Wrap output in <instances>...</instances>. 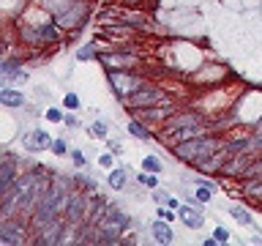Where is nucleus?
<instances>
[{
	"label": "nucleus",
	"mask_w": 262,
	"mask_h": 246,
	"mask_svg": "<svg viewBox=\"0 0 262 246\" xmlns=\"http://www.w3.org/2000/svg\"><path fill=\"white\" fill-rule=\"evenodd\" d=\"M224 142L213 134H202V137H194V139H186V142H178L172 145V156L178 161L188 164V167H200L205 159H210L216 151H221Z\"/></svg>",
	"instance_id": "f257e3e1"
},
{
	"label": "nucleus",
	"mask_w": 262,
	"mask_h": 246,
	"mask_svg": "<svg viewBox=\"0 0 262 246\" xmlns=\"http://www.w3.org/2000/svg\"><path fill=\"white\" fill-rule=\"evenodd\" d=\"M19 38L22 41H28V44H36V47H49V44H57V41L63 38V33H60V25H52V22H47V25H36V28H30V25H19Z\"/></svg>",
	"instance_id": "f03ea898"
},
{
	"label": "nucleus",
	"mask_w": 262,
	"mask_h": 246,
	"mask_svg": "<svg viewBox=\"0 0 262 246\" xmlns=\"http://www.w3.org/2000/svg\"><path fill=\"white\" fill-rule=\"evenodd\" d=\"M106 79H110V88L115 90V96H118L120 101H123V98H128L137 88H142L145 82H147L142 74H137V71H120V69L106 71Z\"/></svg>",
	"instance_id": "7ed1b4c3"
},
{
	"label": "nucleus",
	"mask_w": 262,
	"mask_h": 246,
	"mask_svg": "<svg viewBox=\"0 0 262 246\" xmlns=\"http://www.w3.org/2000/svg\"><path fill=\"white\" fill-rule=\"evenodd\" d=\"M164 98H167V96H164V90H161L159 85H153V82H145V85H142V88H137L128 98H123V107L134 112V110H145V107L161 104Z\"/></svg>",
	"instance_id": "20e7f679"
},
{
	"label": "nucleus",
	"mask_w": 262,
	"mask_h": 246,
	"mask_svg": "<svg viewBox=\"0 0 262 246\" xmlns=\"http://www.w3.org/2000/svg\"><path fill=\"white\" fill-rule=\"evenodd\" d=\"M98 60L104 63L106 71H137L139 66H142V57H139L137 52H131V49H110V52H101V57Z\"/></svg>",
	"instance_id": "39448f33"
},
{
	"label": "nucleus",
	"mask_w": 262,
	"mask_h": 246,
	"mask_svg": "<svg viewBox=\"0 0 262 246\" xmlns=\"http://www.w3.org/2000/svg\"><path fill=\"white\" fill-rule=\"evenodd\" d=\"M33 235V227L22 224V221L16 219H3V224H0V243L3 246H19V243H28Z\"/></svg>",
	"instance_id": "423d86ee"
},
{
	"label": "nucleus",
	"mask_w": 262,
	"mask_h": 246,
	"mask_svg": "<svg viewBox=\"0 0 262 246\" xmlns=\"http://www.w3.org/2000/svg\"><path fill=\"white\" fill-rule=\"evenodd\" d=\"M19 142H22V148H25L28 153H41V151H52V142H55V139L49 137L47 129L33 126L30 131H25V134L19 137Z\"/></svg>",
	"instance_id": "0eeeda50"
},
{
	"label": "nucleus",
	"mask_w": 262,
	"mask_h": 246,
	"mask_svg": "<svg viewBox=\"0 0 262 246\" xmlns=\"http://www.w3.org/2000/svg\"><path fill=\"white\" fill-rule=\"evenodd\" d=\"M0 74H3V88L25 85V82L30 79V74L22 69L19 57H3V63H0Z\"/></svg>",
	"instance_id": "6e6552de"
},
{
	"label": "nucleus",
	"mask_w": 262,
	"mask_h": 246,
	"mask_svg": "<svg viewBox=\"0 0 262 246\" xmlns=\"http://www.w3.org/2000/svg\"><path fill=\"white\" fill-rule=\"evenodd\" d=\"M194 123H202V115H200V112H175L167 123H164V129H161L159 137H167V134H172V131H180V129H186V126H194Z\"/></svg>",
	"instance_id": "1a4fd4ad"
},
{
	"label": "nucleus",
	"mask_w": 262,
	"mask_h": 246,
	"mask_svg": "<svg viewBox=\"0 0 262 246\" xmlns=\"http://www.w3.org/2000/svg\"><path fill=\"white\" fill-rule=\"evenodd\" d=\"M178 219L183 221L188 230H202V227H205V213H202V208H196V205H188V202L178 208Z\"/></svg>",
	"instance_id": "9d476101"
},
{
	"label": "nucleus",
	"mask_w": 262,
	"mask_h": 246,
	"mask_svg": "<svg viewBox=\"0 0 262 246\" xmlns=\"http://www.w3.org/2000/svg\"><path fill=\"white\" fill-rule=\"evenodd\" d=\"M150 233H153V241H156V243H161V246L175 243V233H172L169 221H164V219H159V216L150 221Z\"/></svg>",
	"instance_id": "9b49d317"
},
{
	"label": "nucleus",
	"mask_w": 262,
	"mask_h": 246,
	"mask_svg": "<svg viewBox=\"0 0 262 246\" xmlns=\"http://www.w3.org/2000/svg\"><path fill=\"white\" fill-rule=\"evenodd\" d=\"M0 104H3L6 110H25V104H28V98H25V93H22V90L3 88V90H0Z\"/></svg>",
	"instance_id": "f8f14e48"
},
{
	"label": "nucleus",
	"mask_w": 262,
	"mask_h": 246,
	"mask_svg": "<svg viewBox=\"0 0 262 246\" xmlns=\"http://www.w3.org/2000/svg\"><path fill=\"white\" fill-rule=\"evenodd\" d=\"M104 219H110L112 224H118L123 233H126V230L134 224V219H131V213H126L123 208H118V205H110V208H106V216Z\"/></svg>",
	"instance_id": "ddd939ff"
},
{
	"label": "nucleus",
	"mask_w": 262,
	"mask_h": 246,
	"mask_svg": "<svg viewBox=\"0 0 262 246\" xmlns=\"http://www.w3.org/2000/svg\"><path fill=\"white\" fill-rule=\"evenodd\" d=\"M126 131H128L131 137H137V139H153V137H159L153 129H147L145 120H139V118H131L126 123Z\"/></svg>",
	"instance_id": "4468645a"
},
{
	"label": "nucleus",
	"mask_w": 262,
	"mask_h": 246,
	"mask_svg": "<svg viewBox=\"0 0 262 246\" xmlns=\"http://www.w3.org/2000/svg\"><path fill=\"white\" fill-rule=\"evenodd\" d=\"M128 170H131V167H112L110 175H106V183H110V189H115V192H123V189H126V180H128Z\"/></svg>",
	"instance_id": "2eb2a0df"
},
{
	"label": "nucleus",
	"mask_w": 262,
	"mask_h": 246,
	"mask_svg": "<svg viewBox=\"0 0 262 246\" xmlns=\"http://www.w3.org/2000/svg\"><path fill=\"white\" fill-rule=\"evenodd\" d=\"M229 216H232L237 224H243V227H251L254 224V216L249 213V208H243V205H229Z\"/></svg>",
	"instance_id": "dca6fc26"
},
{
	"label": "nucleus",
	"mask_w": 262,
	"mask_h": 246,
	"mask_svg": "<svg viewBox=\"0 0 262 246\" xmlns=\"http://www.w3.org/2000/svg\"><path fill=\"white\" fill-rule=\"evenodd\" d=\"M98 41H88L85 47H79L77 49V60L79 63H88V60H98Z\"/></svg>",
	"instance_id": "f3484780"
},
{
	"label": "nucleus",
	"mask_w": 262,
	"mask_h": 246,
	"mask_svg": "<svg viewBox=\"0 0 262 246\" xmlns=\"http://www.w3.org/2000/svg\"><path fill=\"white\" fill-rule=\"evenodd\" d=\"M243 194L249 197V200H254V202H259V205H262V178L246 180V186H243Z\"/></svg>",
	"instance_id": "a211bd4d"
},
{
	"label": "nucleus",
	"mask_w": 262,
	"mask_h": 246,
	"mask_svg": "<svg viewBox=\"0 0 262 246\" xmlns=\"http://www.w3.org/2000/svg\"><path fill=\"white\" fill-rule=\"evenodd\" d=\"M254 178H262V156H257L241 175V180H254Z\"/></svg>",
	"instance_id": "6ab92c4d"
},
{
	"label": "nucleus",
	"mask_w": 262,
	"mask_h": 246,
	"mask_svg": "<svg viewBox=\"0 0 262 246\" xmlns=\"http://www.w3.org/2000/svg\"><path fill=\"white\" fill-rule=\"evenodd\" d=\"M88 134H90V137H98V139H106V137H110V123H106V120H96V123H90Z\"/></svg>",
	"instance_id": "aec40b11"
},
{
	"label": "nucleus",
	"mask_w": 262,
	"mask_h": 246,
	"mask_svg": "<svg viewBox=\"0 0 262 246\" xmlns=\"http://www.w3.org/2000/svg\"><path fill=\"white\" fill-rule=\"evenodd\" d=\"M142 170H145V172H156V175H161V172H164V164H161L159 156H145V159H142Z\"/></svg>",
	"instance_id": "412c9836"
},
{
	"label": "nucleus",
	"mask_w": 262,
	"mask_h": 246,
	"mask_svg": "<svg viewBox=\"0 0 262 246\" xmlns=\"http://www.w3.org/2000/svg\"><path fill=\"white\" fill-rule=\"evenodd\" d=\"M52 153L60 156V159H63V156H71V142L66 137H57L55 142H52Z\"/></svg>",
	"instance_id": "4be33fe9"
},
{
	"label": "nucleus",
	"mask_w": 262,
	"mask_h": 246,
	"mask_svg": "<svg viewBox=\"0 0 262 246\" xmlns=\"http://www.w3.org/2000/svg\"><path fill=\"white\" fill-rule=\"evenodd\" d=\"M63 118H66V112L60 110V107H49V110L44 112V120H49V123H63Z\"/></svg>",
	"instance_id": "5701e85b"
},
{
	"label": "nucleus",
	"mask_w": 262,
	"mask_h": 246,
	"mask_svg": "<svg viewBox=\"0 0 262 246\" xmlns=\"http://www.w3.org/2000/svg\"><path fill=\"white\" fill-rule=\"evenodd\" d=\"M213 192H216V189H210V186H194V194H196V200H200V202H210Z\"/></svg>",
	"instance_id": "b1692460"
},
{
	"label": "nucleus",
	"mask_w": 262,
	"mask_h": 246,
	"mask_svg": "<svg viewBox=\"0 0 262 246\" xmlns=\"http://www.w3.org/2000/svg\"><path fill=\"white\" fill-rule=\"evenodd\" d=\"M63 107H66L69 112H77L79 107H82V104H79V96H77V93H66V96H63Z\"/></svg>",
	"instance_id": "393cba45"
},
{
	"label": "nucleus",
	"mask_w": 262,
	"mask_h": 246,
	"mask_svg": "<svg viewBox=\"0 0 262 246\" xmlns=\"http://www.w3.org/2000/svg\"><path fill=\"white\" fill-rule=\"evenodd\" d=\"M156 216H159V219H164V221H175V216H178V213H172V208H169V205H159V208H156Z\"/></svg>",
	"instance_id": "a878e982"
},
{
	"label": "nucleus",
	"mask_w": 262,
	"mask_h": 246,
	"mask_svg": "<svg viewBox=\"0 0 262 246\" xmlns=\"http://www.w3.org/2000/svg\"><path fill=\"white\" fill-rule=\"evenodd\" d=\"M169 197H172V194L167 192V189H161V186H159V189H153V202H159V205H167V200H169Z\"/></svg>",
	"instance_id": "bb28decb"
},
{
	"label": "nucleus",
	"mask_w": 262,
	"mask_h": 246,
	"mask_svg": "<svg viewBox=\"0 0 262 246\" xmlns=\"http://www.w3.org/2000/svg\"><path fill=\"white\" fill-rule=\"evenodd\" d=\"M213 238H216L219 243H227V241H229V230L221 227V224H216V230H213Z\"/></svg>",
	"instance_id": "cd10ccee"
},
{
	"label": "nucleus",
	"mask_w": 262,
	"mask_h": 246,
	"mask_svg": "<svg viewBox=\"0 0 262 246\" xmlns=\"http://www.w3.org/2000/svg\"><path fill=\"white\" fill-rule=\"evenodd\" d=\"M71 161L77 164L79 170H82V167H85V164H88V159H85V153H82V151H77V148H71Z\"/></svg>",
	"instance_id": "c85d7f7f"
},
{
	"label": "nucleus",
	"mask_w": 262,
	"mask_h": 246,
	"mask_svg": "<svg viewBox=\"0 0 262 246\" xmlns=\"http://www.w3.org/2000/svg\"><path fill=\"white\" fill-rule=\"evenodd\" d=\"M98 164H101L104 170H112L115 167V153H101L98 156Z\"/></svg>",
	"instance_id": "c756f323"
},
{
	"label": "nucleus",
	"mask_w": 262,
	"mask_h": 246,
	"mask_svg": "<svg viewBox=\"0 0 262 246\" xmlns=\"http://www.w3.org/2000/svg\"><path fill=\"white\" fill-rule=\"evenodd\" d=\"M63 126H69V129H79V120H77V115L66 112V118H63Z\"/></svg>",
	"instance_id": "7c9ffc66"
},
{
	"label": "nucleus",
	"mask_w": 262,
	"mask_h": 246,
	"mask_svg": "<svg viewBox=\"0 0 262 246\" xmlns=\"http://www.w3.org/2000/svg\"><path fill=\"white\" fill-rule=\"evenodd\" d=\"M36 98H38V101H52V93H49V90L47 88H36Z\"/></svg>",
	"instance_id": "2f4dec72"
},
{
	"label": "nucleus",
	"mask_w": 262,
	"mask_h": 246,
	"mask_svg": "<svg viewBox=\"0 0 262 246\" xmlns=\"http://www.w3.org/2000/svg\"><path fill=\"white\" fill-rule=\"evenodd\" d=\"M106 145L112 148V153H115V156H123V145L118 142V139H112V142H110V137H106Z\"/></svg>",
	"instance_id": "473e14b6"
},
{
	"label": "nucleus",
	"mask_w": 262,
	"mask_h": 246,
	"mask_svg": "<svg viewBox=\"0 0 262 246\" xmlns=\"http://www.w3.org/2000/svg\"><path fill=\"white\" fill-rule=\"evenodd\" d=\"M120 6H131V8H137L139 3H142V0H118Z\"/></svg>",
	"instance_id": "72a5a7b5"
},
{
	"label": "nucleus",
	"mask_w": 262,
	"mask_h": 246,
	"mask_svg": "<svg viewBox=\"0 0 262 246\" xmlns=\"http://www.w3.org/2000/svg\"><path fill=\"white\" fill-rule=\"evenodd\" d=\"M167 205H169V208H172V211H178V208H180V202L175 200V197H169V200H167Z\"/></svg>",
	"instance_id": "f704fd0d"
}]
</instances>
